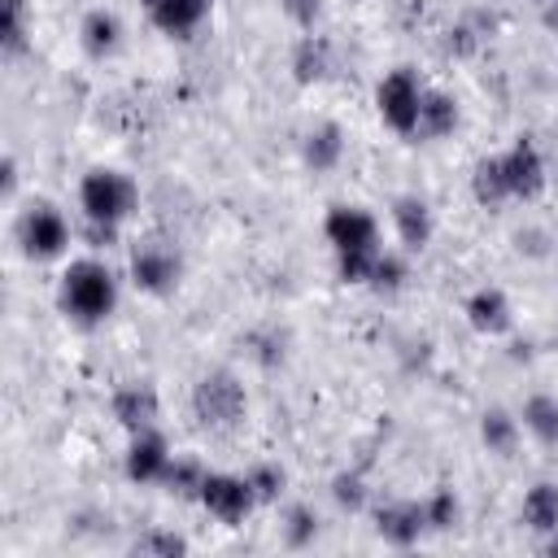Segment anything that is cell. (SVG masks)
Returning <instances> with one entry per match:
<instances>
[{"instance_id": "cell-1", "label": "cell", "mask_w": 558, "mask_h": 558, "mask_svg": "<svg viewBox=\"0 0 558 558\" xmlns=\"http://www.w3.org/2000/svg\"><path fill=\"white\" fill-rule=\"evenodd\" d=\"M541 192H545V157L527 135H519L501 153L480 157L471 170V196L484 209H497L506 201H536Z\"/></svg>"}, {"instance_id": "cell-2", "label": "cell", "mask_w": 558, "mask_h": 558, "mask_svg": "<svg viewBox=\"0 0 558 558\" xmlns=\"http://www.w3.org/2000/svg\"><path fill=\"white\" fill-rule=\"evenodd\" d=\"M323 235L336 253V275L340 283H366L375 257L384 253V231L379 218L366 205H331L323 218Z\"/></svg>"}, {"instance_id": "cell-3", "label": "cell", "mask_w": 558, "mask_h": 558, "mask_svg": "<svg viewBox=\"0 0 558 558\" xmlns=\"http://www.w3.org/2000/svg\"><path fill=\"white\" fill-rule=\"evenodd\" d=\"M57 305L74 327H100L118 310V275L105 257H74L57 279Z\"/></svg>"}, {"instance_id": "cell-4", "label": "cell", "mask_w": 558, "mask_h": 558, "mask_svg": "<svg viewBox=\"0 0 558 558\" xmlns=\"http://www.w3.org/2000/svg\"><path fill=\"white\" fill-rule=\"evenodd\" d=\"M78 209H83V222L122 231V222L140 209V187H135V179L126 170L92 166L78 179Z\"/></svg>"}, {"instance_id": "cell-5", "label": "cell", "mask_w": 558, "mask_h": 558, "mask_svg": "<svg viewBox=\"0 0 558 558\" xmlns=\"http://www.w3.org/2000/svg\"><path fill=\"white\" fill-rule=\"evenodd\" d=\"M192 414L209 432H231L248 414V392H244V384L231 371H222V366L205 371L196 379V388H192Z\"/></svg>"}, {"instance_id": "cell-6", "label": "cell", "mask_w": 558, "mask_h": 558, "mask_svg": "<svg viewBox=\"0 0 558 558\" xmlns=\"http://www.w3.org/2000/svg\"><path fill=\"white\" fill-rule=\"evenodd\" d=\"M70 222L57 205L48 201H31L17 218H13V240L22 248L26 262H57L65 248H70Z\"/></svg>"}, {"instance_id": "cell-7", "label": "cell", "mask_w": 558, "mask_h": 558, "mask_svg": "<svg viewBox=\"0 0 558 558\" xmlns=\"http://www.w3.org/2000/svg\"><path fill=\"white\" fill-rule=\"evenodd\" d=\"M423 78L410 70V65H397L388 70L379 83H375V113L379 122L392 131V135H405L414 140L418 131V109H423Z\"/></svg>"}, {"instance_id": "cell-8", "label": "cell", "mask_w": 558, "mask_h": 558, "mask_svg": "<svg viewBox=\"0 0 558 558\" xmlns=\"http://www.w3.org/2000/svg\"><path fill=\"white\" fill-rule=\"evenodd\" d=\"M183 279V257L170 240L161 235H148V240H135L131 244V283L148 296H170Z\"/></svg>"}, {"instance_id": "cell-9", "label": "cell", "mask_w": 558, "mask_h": 558, "mask_svg": "<svg viewBox=\"0 0 558 558\" xmlns=\"http://www.w3.org/2000/svg\"><path fill=\"white\" fill-rule=\"evenodd\" d=\"M196 501L205 506L209 519H218L227 527L244 523L262 506L257 493H253V484H248V475H235V471H205V480L196 488Z\"/></svg>"}, {"instance_id": "cell-10", "label": "cell", "mask_w": 558, "mask_h": 558, "mask_svg": "<svg viewBox=\"0 0 558 558\" xmlns=\"http://www.w3.org/2000/svg\"><path fill=\"white\" fill-rule=\"evenodd\" d=\"M170 462H174V453H170V440H166L161 427L131 432V445H126V458H122V471H126L131 484H161Z\"/></svg>"}, {"instance_id": "cell-11", "label": "cell", "mask_w": 558, "mask_h": 558, "mask_svg": "<svg viewBox=\"0 0 558 558\" xmlns=\"http://www.w3.org/2000/svg\"><path fill=\"white\" fill-rule=\"evenodd\" d=\"M109 410H113V418H118L126 432H144V427H157V418H161V397H157L153 384L126 379V384L113 388Z\"/></svg>"}, {"instance_id": "cell-12", "label": "cell", "mask_w": 558, "mask_h": 558, "mask_svg": "<svg viewBox=\"0 0 558 558\" xmlns=\"http://www.w3.org/2000/svg\"><path fill=\"white\" fill-rule=\"evenodd\" d=\"M388 218H392V231H397V240H401L405 253H423L427 248V240L436 231V218H432V205L423 196H414V192L392 196Z\"/></svg>"}, {"instance_id": "cell-13", "label": "cell", "mask_w": 558, "mask_h": 558, "mask_svg": "<svg viewBox=\"0 0 558 558\" xmlns=\"http://www.w3.org/2000/svg\"><path fill=\"white\" fill-rule=\"evenodd\" d=\"M375 532H379L388 545H397V549L418 545V536L427 532L423 501H405V497H397V501L375 506Z\"/></svg>"}, {"instance_id": "cell-14", "label": "cell", "mask_w": 558, "mask_h": 558, "mask_svg": "<svg viewBox=\"0 0 558 558\" xmlns=\"http://www.w3.org/2000/svg\"><path fill=\"white\" fill-rule=\"evenodd\" d=\"M140 4H144L148 22H153L161 35H170V39L196 35L201 22H205L209 9H214V0H140Z\"/></svg>"}, {"instance_id": "cell-15", "label": "cell", "mask_w": 558, "mask_h": 558, "mask_svg": "<svg viewBox=\"0 0 558 558\" xmlns=\"http://www.w3.org/2000/svg\"><path fill=\"white\" fill-rule=\"evenodd\" d=\"M462 314H466V323H471L480 336H506V331L514 327V305H510V296H506L501 288H493V283L475 288V292L466 296Z\"/></svg>"}, {"instance_id": "cell-16", "label": "cell", "mask_w": 558, "mask_h": 558, "mask_svg": "<svg viewBox=\"0 0 558 558\" xmlns=\"http://www.w3.org/2000/svg\"><path fill=\"white\" fill-rule=\"evenodd\" d=\"M78 44H83V52H87L92 61L118 57V48H122V22H118V13H113V9H92V13H83V22H78Z\"/></svg>"}, {"instance_id": "cell-17", "label": "cell", "mask_w": 558, "mask_h": 558, "mask_svg": "<svg viewBox=\"0 0 558 558\" xmlns=\"http://www.w3.org/2000/svg\"><path fill=\"white\" fill-rule=\"evenodd\" d=\"M301 157H305V166H310L314 174L336 170L340 157H344V131H340L336 122H314V126L305 131V140H301Z\"/></svg>"}, {"instance_id": "cell-18", "label": "cell", "mask_w": 558, "mask_h": 558, "mask_svg": "<svg viewBox=\"0 0 558 558\" xmlns=\"http://www.w3.org/2000/svg\"><path fill=\"white\" fill-rule=\"evenodd\" d=\"M458 100L449 96V92H440V87H427L423 92V109H418V131H414V140H445V135H453L458 131Z\"/></svg>"}, {"instance_id": "cell-19", "label": "cell", "mask_w": 558, "mask_h": 558, "mask_svg": "<svg viewBox=\"0 0 558 558\" xmlns=\"http://www.w3.org/2000/svg\"><path fill=\"white\" fill-rule=\"evenodd\" d=\"M519 423H523V432H527L536 445L554 449V445H558V397H554V392H532V397L523 401V410H519Z\"/></svg>"}, {"instance_id": "cell-20", "label": "cell", "mask_w": 558, "mask_h": 558, "mask_svg": "<svg viewBox=\"0 0 558 558\" xmlns=\"http://www.w3.org/2000/svg\"><path fill=\"white\" fill-rule=\"evenodd\" d=\"M331 70V44L314 31H301L296 48H292V78L296 83H323Z\"/></svg>"}, {"instance_id": "cell-21", "label": "cell", "mask_w": 558, "mask_h": 558, "mask_svg": "<svg viewBox=\"0 0 558 558\" xmlns=\"http://www.w3.org/2000/svg\"><path fill=\"white\" fill-rule=\"evenodd\" d=\"M519 436H523V423H519L510 410L493 405V410H484V414H480V440H484V449H488V453L510 458V453L519 449Z\"/></svg>"}, {"instance_id": "cell-22", "label": "cell", "mask_w": 558, "mask_h": 558, "mask_svg": "<svg viewBox=\"0 0 558 558\" xmlns=\"http://www.w3.org/2000/svg\"><path fill=\"white\" fill-rule=\"evenodd\" d=\"M523 523L541 536H549L558 527V484L554 480H536L527 493H523V506H519Z\"/></svg>"}, {"instance_id": "cell-23", "label": "cell", "mask_w": 558, "mask_h": 558, "mask_svg": "<svg viewBox=\"0 0 558 558\" xmlns=\"http://www.w3.org/2000/svg\"><path fill=\"white\" fill-rule=\"evenodd\" d=\"M0 48H4V57H22L31 48V4L26 0H4Z\"/></svg>"}, {"instance_id": "cell-24", "label": "cell", "mask_w": 558, "mask_h": 558, "mask_svg": "<svg viewBox=\"0 0 558 558\" xmlns=\"http://www.w3.org/2000/svg\"><path fill=\"white\" fill-rule=\"evenodd\" d=\"M405 279H410V262H405V253H397V248H384V253L375 257V266H371V279H366V288H375V292H397Z\"/></svg>"}, {"instance_id": "cell-25", "label": "cell", "mask_w": 558, "mask_h": 558, "mask_svg": "<svg viewBox=\"0 0 558 558\" xmlns=\"http://www.w3.org/2000/svg\"><path fill=\"white\" fill-rule=\"evenodd\" d=\"M423 519H427V532H449V527H458L462 506L449 488H436V493L423 497Z\"/></svg>"}, {"instance_id": "cell-26", "label": "cell", "mask_w": 558, "mask_h": 558, "mask_svg": "<svg viewBox=\"0 0 558 558\" xmlns=\"http://www.w3.org/2000/svg\"><path fill=\"white\" fill-rule=\"evenodd\" d=\"M201 480H205V466L196 462V458H179L174 453V462H170V471H166V488L170 493H183V497H196V488H201Z\"/></svg>"}, {"instance_id": "cell-27", "label": "cell", "mask_w": 558, "mask_h": 558, "mask_svg": "<svg viewBox=\"0 0 558 558\" xmlns=\"http://www.w3.org/2000/svg\"><path fill=\"white\" fill-rule=\"evenodd\" d=\"M244 475H248V484H253V493H257L262 506H266V501H279V493H283V484H288L283 466H275V462H257V466H248Z\"/></svg>"}, {"instance_id": "cell-28", "label": "cell", "mask_w": 558, "mask_h": 558, "mask_svg": "<svg viewBox=\"0 0 558 558\" xmlns=\"http://www.w3.org/2000/svg\"><path fill=\"white\" fill-rule=\"evenodd\" d=\"M331 497H336L344 510H362L371 493H366V480H362L357 471H340V475L331 480Z\"/></svg>"}, {"instance_id": "cell-29", "label": "cell", "mask_w": 558, "mask_h": 558, "mask_svg": "<svg viewBox=\"0 0 558 558\" xmlns=\"http://www.w3.org/2000/svg\"><path fill=\"white\" fill-rule=\"evenodd\" d=\"M131 549H135V554H170V558H174V554H183V549H187V541H183V536H174V532H157V527H153V532L135 536V545H131Z\"/></svg>"}, {"instance_id": "cell-30", "label": "cell", "mask_w": 558, "mask_h": 558, "mask_svg": "<svg viewBox=\"0 0 558 558\" xmlns=\"http://www.w3.org/2000/svg\"><path fill=\"white\" fill-rule=\"evenodd\" d=\"M318 536V514L310 506H292L288 510V541L292 545H310Z\"/></svg>"}, {"instance_id": "cell-31", "label": "cell", "mask_w": 558, "mask_h": 558, "mask_svg": "<svg viewBox=\"0 0 558 558\" xmlns=\"http://www.w3.org/2000/svg\"><path fill=\"white\" fill-rule=\"evenodd\" d=\"M279 9L288 13L292 26L314 31V22H318V13H323V0H279Z\"/></svg>"}, {"instance_id": "cell-32", "label": "cell", "mask_w": 558, "mask_h": 558, "mask_svg": "<svg viewBox=\"0 0 558 558\" xmlns=\"http://www.w3.org/2000/svg\"><path fill=\"white\" fill-rule=\"evenodd\" d=\"M13 183H17V174H13V157H4V196H13Z\"/></svg>"}, {"instance_id": "cell-33", "label": "cell", "mask_w": 558, "mask_h": 558, "mask_svg": "<svg viewBox=\"0 0 558 558\" xmlns=\"http://www.w3.org/2000/svg\"><path fill=\"white\" fill-rule=\"evenodd\" d=\"M545 554H558V527L545 536Z\"/></svg>"}, {"instance_id": "cell-34", "label": "cell", "mask_w": 558, "mask_h": 558, "mask_svg": "<svg viewBox=\"0 0 558 558\" xmlns=\"http://www.w3.org/2000/svg\"><path fill=\"white\" fill-rule=\"evenodd\" d=\"M545 22H549V26H558V0H549V9H545Z\"/></svg>"}]
</instances>
